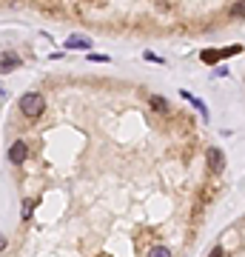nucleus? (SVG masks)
I'll list each match as a JSON object with an SVG mask.
<instances>
[{
	"instance_id": "2",
	"label": "nucleus",
	"mask_w": 245,
	"mask_h": 257,
	"mask_svg": "<svg viewBox=\"0 0 245 257\" xmlns=\"http://www.w3.org/2000/svg\"><path fill=\"white\" fill-rule=\"evenodd\" d=\"M26 157H29V146L23 140H15L12 149H9V160L12 163H26Z\"/></svg>"
},
{
	"instance_id": "7",
	"label": "nucleus",
	"mask_w": 245,
	"mask_h": 257,
	"mask_svg": "<svg viewBox=\"0 0 245 257\" xmlns=\"http://www.w3.org/2000/svg\"><path fill=\"white\" fill-rule=\"evenodd\" d=\"M148 257H171V252H168L165 246H154V249L148 252Z\"/></svg>"
},
{
	"instance_id": "10",
	"label": "nucleus",
	"mask_w": 245,
	"mask_h": 257,
	"mask_svg": "<svg viewBox=\"0 0 245 257\" xmlns=\"http://www.w3.org/2000/svg\"><path fill=\"white\" fill-rule=\"evenodd\" d=\"M237 51H240V46H228V49L220 51V57H231V54H237Z\"/></svg>"
},
{
	"instance_id": "5",
	"label": "nucleus",
	"mask_w": 245,
	"mask_h": 257,
	"mask_svg": "<svg viewBox=\"0 0 245 257\" xmlns=\"http://www.w3.org/2000/svg\"><path fill=\"white\" fill-rule=\"evenodd\" d=\"M20 66V57L17 54H0V71H9V69Z\"/></svg>"
},
{
	"instance_id": "13",
	"label": "nucleus",
	"mask_w": 245,
	"mask_h": 257,
	"mask_svg": "<svg viewBox=\"0 0 245 257\" xmlns=\"http://www.w3.org/2000/svg\"><path fill=\"white\" fill-rule=\"evenodd\" d=\"M3 249H6V237H3V234H0V252H3Z\"/></svg>"
},
{
	"instance_id": "4",
	"label": "nucleus",
	"mask_w": 245,
	"mask_h": 257,
	"mask_svg": "<svg viewBox=\"0 0 245 257\" xmlns=\"http://www.w3.org/2000/svg\"><path fill=\"white\" fill-rule=\"evenodd\" d=\"M66 49H91V40L83 37V34H71V37L66 40Z\"/></svg>"
},
{
	"instance_id": "1",
	"label": "nucleus",
	"mask_w": 245,
	"mask_h": 257,
	"mask_svg": "<svg viewBox=\"0 0 245 257\" xmlns=\"http://www.w3.org/2000/svg\"><path fill=\"white\" fill-rule=\"evenodd\" d=\"M43 109H46V100H43V94H37V92H29V94L20 97V112H23L26 117H40Z\"/></svg>"
},
{
	"instance_id": "8",
	"label": "nucleus",
	"mask_w": 245,
	"mask_h": 257,
	"mask_svg": "<svg viewBox=\"0 0 245 257\" xmlns=\"http://www.w3.org/2000/svg\"><path fill=\"white\" fill-rule=\"evenodd\" d=\"M220 60V51H202V63H217Z\"/></svg>"
},
{
	"instance_id": "11",
	"label": "nucleus",
	"mask_w": 245,
	"mask_h": 257,
	"mask_svg": "<svg viewBox=\"0 0 245 257\" xmlns=\"http://www.w3.org/2000/svg\"><path fill=\"white\" fill-rule=\"evenodd\" d=\"M32 209H34V203L26 200V203H23V217H29V214H32Z\"/></svg>"
},
{
	"instance_id": "3",
	"label": "nucleus",
	"mask_w": 245,
	"mask_h": 257,
	"mask_svg": "<svg viewBox=\"0 0 245 257\" xmlns=\"http://www.w3.org/2000/svg\"><path fill=\"white\" fill-rule=\"evenodd\" d=\"M208 166H211V171H220L225 169V154L220 152V149H208Z\"/></svg>"
},
{
	"instance_id": "9",
	"label": "nucleus",
	"mask_w": 245,
	"mask_h": 257,
	"mask_svg": "<svg viewBox=\"0 0 245 257\" xmlns=\"http://www.w3.org/2000/svg\"><path fill=\"white\" fill-rule=\"evenodd\" d=\"M151 109H157V112H165V100H163V97H151Z\"/></svg>"
},
{
	"instance_id": "6",
	"label": "nucleus",
	"mask_w": 245,
	"mask_h": 257,
	"mask_svg": "<svg viewBox=\"0 0 245 257\" xmlns=\"http://www.w3.org/2000/svg\"><path fill=\"white\" fill-rule=\"evenodd\" d=\"M180 94H182V97H185V100H188V103H194V106H197V109H200V112H202V115H208V112H205V103H202V100H197V97H194V94H191V92H185V89H182Z\"/></svg>"
},
{
	"instance_id": "12",
	"label": "nucleus",
	"mask_w": 245,
	"mask_h": 257,
	"mask_svg": "<svg viewBox=\"0 0 245 257\" xmlns=\"http://www.w3.org/2000/svg\"><path fill=\"white\" fill-rule=\"evenodd\" d=\"M223 255H225L223 249H214V252H211V257H223Z\"/></svg>"
}]
</instances>
